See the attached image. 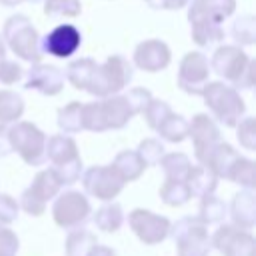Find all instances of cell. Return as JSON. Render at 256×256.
I'll use <instances>...</instances> for the list:
<instances>
[{"label":"cell","mask_w":256,"mask_h":256,"mask_svg":"<svg viewBox=\"0 0 256 256\" xmlns=\"http://www.w3.org/2000/svg\"><path fill=\"white\" fill-rule=\"evenodd\" d=\"M226 180L238 184L240 188H254V162L246 156H238L230 166Z\"/></svg>","instance_id":"33"},{"label":"cell","mask_w":256,"mask_h":256,"mask_svg":"<svg viewBox=\"0 0 256 256\" xmlns=\"http://www.w3.org/2000/svg\"><path fill=\"white\" fill-rule=\"evenodd\" d=\"M2 38L6 42V48H10L20 60L30 62V64L42 62L44 52L40 46V34L26 14L10 16L4 22Z\"/></svg>","instance_id":"4"},{"label":"cell","mask_w":256,"mask_h":256,"mask_svg":"<svg viewBox=\"0 0 256 256\" xmlns=\"http://www.w3.org/2000/svg\"><path fill=\"white\" fill-rule=\"evenodd\" d=\"M210 70L236 90L254 86V60L238 44H222L210 58Z\"/></svg>","instance_id":"2"},{"label":"cell","mask_w":256,"mask_h":256,"mask_svg":"<svg viewBox=\"0 0 256 256\" xmlns=\"http://www.w3.org/2000/svg\"><path fill=\"white\" fill-rule=\"evenodd\" d=\"M234 128H236V138L240 146L254 152L256 150V120L252 116H244Z\"/></svg>","instance_id":"37"},{"label":"cell","mask_w":256,"mask_h":256,"mask_svg":"<svg viewBox=\"0 0 256 256\" xmlns=\"http://www.w3.org/2000/svg\"><path fill=\"white\" fill-rule=\"evenodd\" d=\"M6 42H4V38H2V34H0V60H4L6 58Z\"/></svg>","instance_id":"47"},{"label":"cell","mask_w":256,"mask_h":256,"mask_svg":"<svg viewBox=\"0 0 256 256\" xmlns=\"http://www.w3.org/2000/svg\"><path fill=\"white\" fill-rule=\"evenodd\" d=\"M42 52L60 60H66L82 46V32L74 24H58L44 38H40Z\"/></svg>","instance_id":"15"},{"label":"cell","mask_w":256,"mask_h":256,"mask_svg":"<svg viewBox=\"0 0 256 256\" xmlns=\"http://www.w3.org/2000/svg\"><path fill=\"white\" fill-rule=\"evenodd\" d=\"M144 2H148V4H150V2H152V0H144Z\"/></svg>","instance_id":"49"},{"label":"cell","mask_w":256,"mask_h":256,"mask_svg":"<svg viewBox=\"0 0 256 256\" xmlns=\"http://www.w3.org/2000/svg\"><path fill=\"white\" fill-rule=\"evenodd\" d=\"M126 98H128V102H130L134 114H142L144 108L150 104V100H152L154 96H152V92H150L148 88L138 86V88H130V90L126 92Z\"/></svg>","instance_id":"42"},{"label":"cell","mask_w":256,"mask_h":256,"mask_svg":"<svg viewBox=\"0 0 256 256\" xmlns=\"http://www.w3.org/2000/svg\"><path fill=\"white\" fill-rule=\"evenodd\" d=\"M176 256H210V232L198 216H184L170 226Z\"/></svg>","instance_id":"7"},{"label":"cell","mask_w":256,"mask_h":256,"mask_svg":"<svg viewBox=\"0 0 256 256\" xmlns=\"http://www.w3.org/2000/svg\"><path fill=\"white\" fill-rule=\"evenodd\" d=\"M26 74V80H24V88L26 90H34V92H40L42 96H58L62 90H64V82H66V76L64 72L54 66V64H42V62H36L30 66Z\"/></svg>","instance_id":"18"},{"label":"cell","mask_w":256,"mask_h":256,"mask_svg":"<svg viewBox=\"0 0 256 256\" xmlns=\"http://www.w3.org/2000/svg\"><path fill=\"white\" fill-rule=\"evenodd\" d=\"M158 132L160 140L164 142H170V144H180L188 138V120L182 116V114H176V112H170L160 124L158 128L154 130Z\"/></svg>","instance_id":"25"},{"label":"cell","mask_w":256,"mask_h":256,"mask_svg":"<svg viewBox=\"0 0 256 256\" xmlns=\"http://www.w3.org/2000/svg\"><path fill=\"white\" fill-rule=\"evenodd\" d=\"M132 62L142 72H150V74L162 72L172 62V50H170V46L166 42H162L158 38H150V40L140 42L134 48Z\"/></svg>","instance_id":"17"},{"label":"cell","mask_w":256,"mask_h":256,"mask_svg":"<svg viewBox=\"0 0 256 256\" xmlns=\"http://www.w3.org/2000/svg\"><path fill=\"white\" fill-rule=\"evenodd\" d=\"M228 216V204L214 196V194H208L204 198H200V206H198V218L206 224V226H212V224H222Z\"/></svg>","instance_id":"28"},{"label":"cell","mask_w":256,"mask_h":256,"mask_svg":"<svg viewBox=\"0 0 256 256\" xmlns=\"http://www.w3.org/2000/svg\"><path fill=\"white\" fill-rule=\"evenodd\" d=\"M12 154L10 138H8V124H0V158Z\"/></svg>","instance_id":"44"},{"label":"cell","mask_w":256,"mask_h":256,"mask_svg":"<svg viewBox=\"0 0 256 256\" xmlns=\"http://www.w3.org/2000/svg\"><path fill=\"white\" fill-rule=\"evenodd\" d=\"M184 180L190 188L192 198H204L208 194H214L218 188V176L204 164H192Z\"/></svg>","instance_id":"21"},{"label":"cell","mask_w":256,"mask_h":256,"mask_svg":"<svg viewBox=\"0 0 256 256\" xmlns=\"http://www.w3.org/2000/svg\"><path fill=\"white\" fill-rule=\"evenodd\" d=\"M24 0H0V4L2 6H8V8H14V6H18V4H22Z\"/></svg>","instance_id":"46"},{"label":"cell","mask_w":256,"mask_h":256,"mask_svg":"<svg viewBox=\"0 0 256 256\" xmlns=\"http://www.w3.org/2000/svg\"><path fill=\"white\" fill-rule=\"evenodd\" d=\"M82 188L88 196L100 200V202H110L114 200L126 186V182L118 176V172L108 166H90L88 170L82 172Z\"/></svg>","instance_id":"11"},{"label":"cell","mask_w":256,"mask_h":256,"mask_svg":"<svg viewBox=\"0 0 256 256\" xmlns=\"http://www.w3.org/2000/svg\"><path fill=\"white\" fill-rule=\"evenodd\" d=\"M190 0H152L150 6L154 10H182L188 6Z\"/></svg>","instance_id":"43"},{"label":"cell","mask_w":256,"mask_h":256,"mask_svg":"<svg viewBox=\"0 0 256 256\" xmlns=\"http://www.w3.org/2000/svg\"><path fill=\"white\" fill-rule=\"evenodd\" d=\"M128 226L130 230L136 234V238L146 244V246H156V244H162L168 234H170V226L172 222L162 216V214H156L152 210H146V208H134L130 214H128Z\"/></svg>","instance_id":"12"},{"label":"cell","mask_w":256,"mask_h":256,"mask_svg":"<svg viewBox=\"0 0 256 256\" xmlns=\"http://www.w3.org/2000/svg\"><path fill=\"white\" fill-rule=\"evenodd\" d=\"M172 112V108H170V104L168 102H164V100H156V98H152L150 100V104L144 108V120H146V124H148V128L150 130H156L158 128V124L168 116Z\"/></svg>","instance_id":"38"},{"label":"cell","mask_w":256,"mask_h":256,"mask_svg":"<svg viewBox=\"0 0 256 256\" xmlns=\"http://www.w3.org/2000/svg\"><path fill=\"white\" fill-rule=\"evenodd\" d=\"M112 168L118 172V176L128 184V182H136L144 172H146V162L140 158V154L136 150H122L114 156L112 160Z\"/></svg>","instance_id":"22"},{"label":"cell","mask_w":256,"mask_h":256,"mask_svg":"<svg viewBox=\"0 0 256 256\" xmlns=\"http://www.w3.org/2000/svg\"><path fill=\"white\" fill-rule=\"evenodd\" d=\"M158 196L166 206H174V208L184 206L192 198L186 180H176V178H166L158 190Z\"/></svg>","instance_id":"27"},{"label":"cell","mask_w":256,"mask_h":256,"mask_svg":"<svg viewBox=\"0 0 256 256\" xmlns=\"http://www.w3.org/2000/svg\"><path fill=\"white\" fill-rule=\"evenodd\" d=\"M132 76H134V66L122 54H112L102 64L96 66L86 92L96 98L118 94L130 84Z\"/></svg>","instance_id":"6"},{"label":"cell","mask_w":256,"mask_h":256,"mask_svg":"<svg viewBox=\"0 0 256 256\" xmlns=\"http://www.w3.org/2000/svg\"><path fill=\"white\" fill-rule=\"evenodd\" d=\"M230 36L238 46H252L256 42V20L250 14H244L234 20Z\"/></svg>","instance_id":"34"},{"label":"cell","mask_w":256,"mask_h":256,"mask_svg":"<svg viewBox=\"0 0 256 256\" xmlns=\"http://www.w3.org/2000/svg\"><path fill=\"white\" fill-rule=\"evenodd\" d=\"M200 96L204 98V104L212 112L214 120L226 128H234L246 116V102L240 96V90L222 80L208 82Z\"/></svg>","instance_id":"3"},{"label":"cell","mask_w":256,"mask_h":256,"mask_svg":"<svg viewBox=\"0 0 256 256\" xmlns=\"http://www.w3.org/2000/svg\"><path fill=\"white\" fill-rule=\"evenodd\" d=\"M18 214H20L18 202L8 194H0V226H10L12 222H16Z\"/></svg>","instance_id":"40"},{"label":"cell","mask_w":256,"mask_h":256,"mask_svg":"<svg viewBox=\"0 0 256 256\" xmlns=\"http://www.w3.org/2000/svg\"><path fill=\"white\" fill-rule=\"evenodd\" d=\"M8 138L12 152H16L24 164L42 166L46 162V140L48 136L34 122H14L8 126Z\"/></svg>","instance_id":"8"},{"label":"cell","mask_w":256,"mask_h":256,"mask_svg":"<svg viewBox=\"0 0 256 256\" xmlns=\"http://www.w3.org/2000/svg\"><path fill=\"white\" fill-rule=\"evenodd\" d=\"M90 214H92V206L84 192H78V190L58 192L56 202L52 206V218L56 226L68 228V230L84 226Z\"/></svg>","instance_id":"10"},{"label":"cell","mask_w":256,"mask_h":256,"mask_svg":"<svg viewBox=\"0 0 256 256\" xmlns=\"http://www.w3.org/2000/svg\"><path fill=\"white\" fill-rule=\"evenodd\" d=\"M24 2H32V4H38V2H44V0H24Z\"/></svg>","instance_id":"48"},{"label":"cell","mask_w":256,"mask_h":256,"mask_svg":"<svg viewBox=\"0 0 256 256\" xmlns=\"http://www.w3.org/2000/svg\"><path fill=\"white\" fill-rule=\"evenodd\" d=\"M228 214L232 218V224L244 230H252L256 224V198H254V188H242L240 192L234 194Z\"/></svg>","instance_id":"19"},{"label":"cell","mask_w":256,"mask_h":256,"mask_svg":"<svg viewBox=\"0 0 256 256\" xmlns=\"http://www.w3.org/2000/svg\"><path fill=\"white\" fill-rule=\"evenodd\" d=\"M82 102H70L66 106H62L58 110V128L64 134H78L84 130V122H82Z\"/></svg>","instance_id":"31"},{"label":"cell","mask_w":256,"mask_h":256,"mask_svg":"<svg viewBox=\"0 0 256 256\" xmlns=\"http://www.w3.org/2000/svg\"><path fill=\"white\" fill-rule=\"evenodd\" d=\"M22 78H24V68L16 60H8V58L0 60V84L12 86L18 84Z\"/></svg>","instance_id":"39"},{"label":"cell","mask_w":256,"mask_h":256,"mask_svg":"<svg viewBox=\"0 0 256 256\" xmlns=\"http://www.w3.org/2000/svg\"><path fill=\"white\" fill-rule=\"evenodd\" d=\"M98 242L96 234L78 226V228H70L68 236H66V244H64V250H66V256H86L88 250Z\"/></svg>","instance_id":"29"},{"label":"cell","mask_w":256,"mask_h":256,"mask_svg":"<svg viewBox=\"0 0 256 256\" xmlns=\"http://www.w3.org/2000/svg\"><path fill=\"white\" fill-rule=\"evenodd\" d=\"M94 224H96V228L98 230H102V232H106V234H112V232H118L122 226H124V220H126V216H124V210H122V206L118 204V202H104L98 210H96V214H94Z\"/></svg>","instance_id":"24"},{"label":"cell","mask_w":256,"mask_h":256,"mask_svg":"<svg viewBox=\"0 0 256 256\" xmlns=\"http://www.w3.org/2000/svg\"><path fill=\"white\" fill-rule=\"evenodd\" d=\"M98 62L92 60V58H78V60H72L64 72L66 80L76 88V90H84L88 88L92 76H94V70H96Z\"/></svg>","instance_id":"26"},{"label":"cell","mask_w":256,"mask_h":256,"mask_svg":"<svg viewBox=\"0 0 256 256\" xmlns=\"http://www.w3.org/2000/svg\"><path fill=\"white\" fill-rule=\"evenodd\" d=\"M62 182L58 178V174L54 172V168H46V170H40L32 184L22 192L20 196V210H24L28 216H42L46 212V204L58 196V192L62 190Z\"/></svg>","instance_id":"9"},{"label":"cell","mask_w":256,"mask_h":256,"mask_svg":"<svg viewBox=\"0 0 256 256\" xmlns=\"http://www.w3.org/2000/svg\"><path fill=\"white\" fill-rule=\"evenodd\" d=\"M210 60L204 52L194 50L184 54L178 66V88L190 96H200L204 86L210 82Z\"/></svg>","instance_id":"13"},{"label":"cell","mask_w":256,"mask_h":256,"mask_svg":"<svg viewBox=\"0 0 256 256\" xmlns=\"http://www.w3.org/2000/svg\"><path fill=\"white\" fill-rule=\"evenodd\" d=\"M188 138H192L194 156L198 164H204L210 150L222 140V134L214 118H210L208 114H196L188 122Z\"/></svg>","instance_id":"16"},{"label":"cell","mask_w":256,"mask_h":256,"mask_svg":"<svg viewBox=\"0 0 256 256\" xmlns=\"http://www.w3.org/2000/svg\"><path fill=\"white\" fill-rule=\"evenodd\" d=\"M240 154L228 144V142H224V140H220L212 150H210V154L206 156V160H204V166L206 168H210L218 178H224L226 180V174H228V170H230V166L236 162V158H238Z\"/></svg>","instance_id":"23"},{"label":"cell","mask_w":256,"mask_h":256,"mask_svg":"<svg viewBox=\"0 0 256 256\" xmlns=\"http://www.w3.org/2000/svg\"><path fill=\"white\" fill-rule=\"evenodd\" d=\"M134 110L126 94H112L106 98H96L82 106V122L88 132H108L122 130L134 118Z\"/></svg>","instance_id":"1"},{"label":"cell","mask_w":256,"mask_h":256,"mask_svg":"<svg viewBox=\"0 0 256 256\" xmlns=\"http://www.w3.org/2000/svg\"><path fill=\"white\" fill-rule=\"evenodd\" d=\"M44 14L50 18H78L82 4L80 0H44Z\"/></svg>","instance_id":"35"},{"label":"cell","mask_w":256,"mask_h":256,"mask_svg":"<svg viewBox=\"0 0 256 256\" xmlns=\"http://www.w3.org/2000/svg\"><path fill=\"white\" fill-rule=\"evenodd\" d=\"M20 250V240L16 232L8 226H0V256H16Z\"/></svg>","instance_id":"41"},{"label":"cell","mask_w":256,"mask_h":256,"mask_svg":"<svg viewBox=\"0 0 256 256\" xmlns=\"http://www.w3.org/2000/svg\"><path fill=\"white\" fill-rule=\"evenodd\" d=\"M188 16H200L216 24H224L236 12V0H190Z\"/></svg>","instance_id":"20"},{"label":"cell","mask_w":256,"mask_h":256,"mask_svg":"<svg viewBox=\"0 0 256 256\" xmlns=\"http://www.w3.org/2000/svg\"><path fill=\"white\" fill-rule=\"evenodd\" d=\"M86 256H116V252L110 248V246H104V244H94L90 250H88V254Z\"/></svg>","instance_id":"45"},{"label":"cell","mask_w":256,"mask_h":256,"mask_svg":"<svg viewBox=\"0 0 256 256\" xmlns=\"http://www.w3.org/2000/svg\"><path fill=\"white\" fill-rule=\"evenodd\" d=\"M136 152L146 162V166H158V162H160V158L164 156L166 150H164V144H162L160 138H144L138 144Z\"/></svg>","instance_id":"36"},{"label":"cell","mask_w":256,"mask_h":256,"mask_svg":"<svg viewBox=\"0 0 256 256\" xmlns=\"http://www.w3.org/2000/svg\"><path fill=\"white\" fill-rule=\"evenodd\" d=\"M46 160L52 162L62 186H72L82 176V158L76 140L70 134H54L46 140Z\"/></svg>","instance_id":"5"},{"label":"cell","mask_w":256,"mask_h":256,"mask_svg":"<svg viewBox=\"0 0 256 256\" xmlns=\"http://www.w3.org/2000/svg\"><path fill=\"white\" fill-rule=\"evenodd\" d=\"M158 166L162 168V172H164L166 178L184 180L186 174H188V170H190V166H192V162H190V158L184 152H170V154L164 152V156L160 158Z\"/></svg>","instance_id":"32"},{"label":"cell","mask_w":256,"mask_h":256,"mask_svg":"<svg viewBox=\"0 0 256 256\" xmlns=\"http://www.w3.org/2000/svg\"><path fill=\"white\" fill-rule=\"evenodd\" d=\"M24 114V100L18 92L0 90V124H14Z\"/></svg>","instance_id":"30"},{"label":"cell","mask_w":256,"mask_h":256,"mask_svg":"<svg viewBox=\"0 0 256 256\" xmlns=\"http://www.w3.org/2000/svg\"><path fill=\"white\" fill-rule=\"evenodd\" d=\"M210 244L222 256H256L254 236L250 230L238 228L234 224H220L210 236Z\"/></svg>","instance_id":"14"}]
</instances>
